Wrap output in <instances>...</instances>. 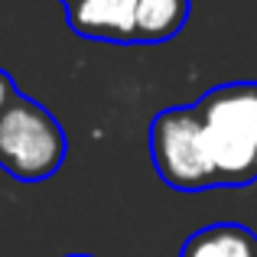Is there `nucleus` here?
Wrapping results in <instances>:
<instances>
[{"instance_id":"1","label":"nucleus","mask_w":257,"mask_h":257,"mask_svg":"<svg viewBox=\"0 0 257 257\" xmlns=\"http://www.w3.org/2000/svg\"><path fill=\"white\" fill-rule=\"evenodd\" d=\"M221 186L257 179V82L218 85L195 104Z\"/></svg>"},{"instance_id":"6","label":"nucleus","mask_w":257,"mask_h":257,"mask_svg":"<svg viewBox=\"0 0 257 257\" xmlns=\"http://www.w3.org/2000/svg\"><path fill=\"white\" fill-rule=\"evenodd\" d=\"M186 20L189 0H137V43H166Z\"/></svg>"},{"instance_id":"3","label":"nucleus","mask_w":257,"mask_h":257,"mask_svg":"<svg viewBox=\"0 0 257 257\" xmlns=\"http://www.w3.org/2000/svg\"><path fill=\"white\" fill-rule=\"evenodd\" d=\"M150 157L160 179L182 192L221 186L218 166L212 160L199 111L192 107H166L150 124Z\"/></svg>"},{"instance_id":"7","label":"nucleus","mask_w":257,"mask_h":257,"mask_svg":"<svg viewBox=\"0 0 257 257\" xmlns=\"http://www.w3.org/2000/svg\"><path fill=\"white\" fill-rule=\"evenodd\" d=\"M17 94H20V91H17V85H13V78L7 75L4 69H0V114L7 111V104H10Z\"/></svg>"},{"instance_id":"8","label":"nucleus","mask_w":257,"mask_h":257,"mask_svg":"<svg viewBox=\"0 0 257 257\" xmlns=\"http://www.w3.org/2000/svg\"><path fill=\"white\" fill-rule=\"evenodd\" d=\"M59 4H65V7H69V4H72V0H59Z\"/></svg>"},{"instance_id":"5","label":"nucleus","mask_w":257,"mask_h":257,"mask_svg":"<svg viewBox=\"0 0 257 257\" xmlns=\"http://www.w3.org/2000/svg\"><path fill=\"white\" fill-rule=\"evenodd\" d=\"M179 257H257V238L238 221H221L195 231Z\"/></svg>"},{"instance_id":"9","label":"nucleus","mask_w":257,"mask_h":257,"mask_svg":"<svg viewBox=\"0 0 257 257\" xmlns=\"http://www.w3.org/2000/svg\"><path fill=\"white\" fill-rule=\"evenodd\" d=\"M72 257H88V254H72Z\"/></svg>"},{"instance_id":"4","label":"nucleus","mask_w":257,"mask_h":257,"mask_svg":"<svg viewBox=\"0 0 257 257\" xmlns=\"http://www.w3.org/2000/svg\"><path fill=\"white\" fill-rule=\"evenodd\" d=\"M69 26L98 43H137V0H72L65 7Z\"/></svg>"},{"instance_id":"2","label":"nucleus","mask_w":257,"mask_h":257,"mask_svg":"<svg viewBox=\"0 0 257 257\" xmlns=\"http://www.w3.org/2000/svg\"><path fill=\"white\" fill-rule=\"evenodd\" d=\"M65 134L59 120L33 98H17L0 114V170L17 182H43L65 163Z\"/></svg>"}]
</instances>
